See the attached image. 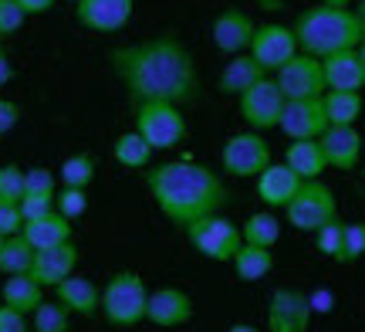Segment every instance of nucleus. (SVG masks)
<instances>
[{"mask_svg":"<svg viewBox=\"0 0 365 332\" xmlns=\"http://www.w3.org/2000/svg\"><path fill=\"white\" fill-rule=\"evenodd\" d=\"M108 65L129 92V102H170V106H193L200 99V71L190 48L173 34L122 44L108 51Z\"/></svg>","mask_w":365,"mask_h":332,"instance_id":"obj_1","label":"nucleus"},{"mask_svg":"<svg viewBox=\"0 0 365 332\" xmlns=\"http://www.w3.org/2000/svg\"><path fill=\"white\" fill-rule=\"evenodd\" d=\"M143 180L159 213L180 231L210 213H220L230 203V186L223 183V176L196 160H166L145 166Z\"/></svg>","mask_w":365,"mask_h":332,"instance_id":"obj_2","label":"nucleus"},{"mask_svg":"<svg viewBox=\"0 0 365 332\" xmlns=\"http://www.w3.org/2000/svg\"><path fill=\"white\" fill-rule=\"evenodd\" d=\"M294 44L301 54H312V58H328L335 51H349V48H362L365 41V17L362 11H335V7H322L314 4L308 11L298 14V21L291 27Z\"/></svg>","mask_w":365,"mask_h":332,"instance_id":"obj_3","label":"nucleus"},{"mask_svg":"<svg viewBox=\"0 0 365 332\" xmlns=\"http://www.w3.org/2000/svg\"><path fill=\"white\" fill-rule=\"evenodd\" d=\"M145 298H149V285L143 281V275L122 268L105 281V288H98V316H105V322L115 329H132L145 319Z\"/></svg>","mask_w":365,"mask_h":332,"instance_id":"obj_4","label":"nucleus"},{"mask_svg":"<svg viewBox=\"0 0 365 332\" xmlns=\"http://www.w3.org/2000/svg\"><path fill=\"white\" fill-rule=\"evenodd\" d=\"M132 112H135V126L132 129L143 136V143L153 153L176 149L186 139V133H190L180 106H170V102H139V106H132Z\"/></svg>","mask_w":365,"mask_h":332,"instance_id":"obj_5","label":"nucleus"},{"mask_svg":"<svg viewBox=\"0 0 365 332\" xmlns=\"http://www.w3.org/2000/svg\"><path fill=\"white\" fill-rule=\"evenodd\" d=\"M284 217L294 231L314 234L322 224L339 217V200L331 193V186H325L322 180H308L298 186V193L284 203Z\"/></svg>","mask_w":365,"mask_h":332,"instance_id":"obj_6","label":"nucleus"},{"mask_svg":"<svg viewBox=\"0 0 365 332\" xmlns=\"http://www.w3.org/2000/svg\"><path fill=\"white\" fill-rule=\"evenodd\" d=\"M186 238L193 244L196 251L210 258V261H217V265H230V258L237 254L240 248V231L230 217H223V213H210L203 221H196V224L186 227Z\"/></svg>","mask_w":365,"mask_h":332,"instance_id":"obj_7","label":"nucleus"},{"mask_svg":"<svg viewBox=\"0 0 365 332\" xmlns=\"http://www.w3.org/2000/svg\"><path fill=\"white\" fill-rule=\"evenodd\" d=\"M267 163H271V146L261 133H234L220 149V166L234 180L257 176V173H264Z\"/></svg>","mask_w":365,"mask_h":332,"instance_id":"obj_8","label":"nucleus"},{"mask_svg":"<svg viewBox=\"0 0 365 332\" xmlns=\"http://www.w3.org/2000/svg\"><path fill=\"white\" fill-rule=\"evenodd\" d=\"M274 85L284 95V102H298V99H322L325 92V79H322V61L312 54H294L291 61L274 71Z\"/></svg>","mask_w":365,"mask_h":332,"instance_id":"obj_9","label":"nucleus"},{"mask_svg":"<svg viewBox=\"0 0 365 332\" xmlns=\"http://www.w3.org/2000/svg\"><path fill=\"white\" fill-rule=\"evenodd\" d=\"M247 54L264 68V75L271 79L284 61H291L298 54V44H294V34H291L287 24H257L254 27V38L247 44Z\"/></svg>","mask_w":365,"mask_h":332,"instance_id":"obj_10","label":"nucleus"},{"mask_svg":"<svg viewBox=\"0 0 365 332\" xmlns=\"http://www.w3.org/2000/svg\"><path fill=\"white\" fill-rule=\"evenodd\" d=\"M281 109H284V95L277 92L274 79H261L254 89H247L240 95V119L247 122V133L277 129Z\"/></svg>","mask_w":365,"mask_h":332,"instance_id":"obj_11","label":"nucleus"},{"mask_svg":"<svg viewBox=\"0 0 365 332\" xmlns=\"http://www.w3.org/2000/svg\"><path fill=\"white\" fill-rule=\"evenodd\" d=\"M196 316L193 295H186L176 285H163V288H149L145 298V322H153L159 329H180Z\"/></svg>","mask_w":365,"mask_h":332,"instance_id":"obj_12","label":"nucleus"},{"mask_svg":"<svg viewBox=\"0 0 365 332\" xmlns=\"http://www.w3.org/2000/svg\"><path fill=\"white\" fill-rule=\"evenodd\" d=\"M312 306L301 288H274L267 298V332H308Z\"/></svg>","mask_w":365,"mask_h":332,"instance_id":"obj_13","label":"nucleus"},{"mask_svg":"<svg viewBox=\"0 0 365 332\" xmlns=\"http://www.w3.org/2000/svg\"><path fill=\"white\" fill-rule=\"evenodd\" d=\"M254 17L247 11H240V7H227L213 17V24H210V41H213V48L227 58H234V54H244L247 51L250 38H254Z\"/></svg>","mask_w":365,"mask_h":332,"instance_id":"obj_14","label":"nucleus"},{"mask_svg":"<svg viewBox=\"0 0 365 332\" xmlns=\"http://www.w3.org/2000/svg\"><path fill=\"white\" fill-rule=\"evenodd\" d=\"M277 129H281L291 143H301V139H318V136L328 129L322 99H298V102H284L281 119H277Z\"/></svg>","mask_w":365,"mask_h":332,"instance_id":"obj_15","label":"nucleus"},{"mask_svg":"<svg viewBox=\"0 0 365 332\" xmlns=\"http://www.w3.org/2000/svg\"><path fill=\"white\" fill-rule=\"evenodd\" d=\"M322 79L325 92H362L365 89V51L349 48L322 58Z\"/></svg>","mask_w":365,"mask_h":332,"instance_id":"obj_16","label":"nucleus"},{"mask_svg":"<svg viewBox=\"0 0 365 332\" xmlns=\"http://www.w3.org/2000/svg\"><path fill=\"white\" fill-rule=\"evenodd\" d=\"M135 0H78L75 17L81 27H88L95 34H115L132 21Z\"/></svg>","mask_w":365,"mask_h":332,"instance_id":"obj_17","label":"nucleus"},{"mask_svg":"<svg viewBox=\"0 0 365 332\" xmlns=\"http://www.w3.org/2000/svg\"><path fill=\"white\" fill-rule=\"evenodd\" d=\"M78 258H81V251L75 241L58 244V248H48V251H34V261H31V271H27V275L48 292L54 285H61L68 275H75Z\"/></svg>","mask_w":365,"mask_h":332,"instance_id":"obj_18","label":"nucleus"},{"mask_svg":"<svg viewBox=\"0 0 365 332\" xmlns=\"http://www.w3.org/2000/svg\"><path fill=\"white\" fill-rule=\"evenodd\" d=\"M318 146L325 156V166L349 173L362 160V133L355 126H328L325 133L318 136Z\"/></svg>","mask_w":365,"mask_h":332,"instance_id":"obj_19","label":"nucleus"},{"mask_svg":"<svg viewBox=\"0 0 365 332\" xmlns=\"http://www.w3.org/2000/svg\"><path fill=\"white\" fill-rule=\"evenodd\" d=\"M54 302L65 308L68 316H78V319H95L98 316V285L85 275H68L61 285H54Z\"/></svg>","mask_w":365,"mask_h":332,"instance_id":"obj_20","label":"nucleus"},{"mask_svg":"<svg viewBox=\"0 0 365 332\" xmlns=\"http://www.w3.org/2000/svg\"><path fill=\"white\" fill-rule=\"evenodd\" d=\"M254 180H257V200L264 203V211H274V207L284 211V203L298 193L301 186V180L287 170L284 163H267L264 173H257Z\"/></svg>","mask_w":365,"mask_h":332,"instance_id":"obj_21","label":"nucleus"},{"mask_svg":"<svg viewBox=\"0 0 365 332\" xmlns=\"http://www.w3.org/2000/svg\"><path fill=\"white\" fill-rule=\"evenodd\" d=\"M21 238H24L34 251H48V248H58V244L75 241V227H71V221H65L61 213H48V217H38V221H24Z\"/></svg>","mask_w":365,"mask_h":332,"instance_id":"obj_22","label":"nucleus"},{"mask_svg":"<svg viewBox=\"0 0 365 332\" xmlns=\"http://www.w3.org/2000/svg\"><path fill=\"white\" fill-rule=\"evenodd\" d=\"M261 79H267V75H264V68L257 65L247 51H244V54L227 58L220 79H217V89H220V95H237V99H240V95L247 92V89H254Z\"/></svg>","mask_w":365,"mask_h":332,"instance_id":"obj_23","label":"nucleus"},{"mask_svg":"<svg viewBox=\"0 0 365 332\" xmlns=\"http://www.w3.org/2000/svg\"><path fill=\"white\" fill-rule=\"evenodd\" d=\"M284 166L294 173V176H298L301 183H308V180H322V173L328 170V166H325V156H322V146H318V139L287 143V149H284Z\"/></svg>","mask_w":365,"mask_h":332,"instance_id":"obj_24","label":"nucleus"},{"mask_svg":"<svg viewBox=\"0 0 365 332\" xmlns=\"http://www.w3.org/2000/svg\"><path fill=\"white\" fill-rule=\"evenodd\" d=\"M41 302H44V288H41L31 275H11V278L4 281V288H0V306L21 312L24 319L41 306Z\"/></svg>","mask_w":365,"mask_h":332,"instance_id":"obj_25","label":"nucleus"},{"mask_svg":"<svg viewBox=\"0 0 365 332\" xmlns=\"http://www.w3.org/2000/svg\"><path fill=\"white\" fill-rule=\"evenodd\" d=\"M230 268L240 281H261L274 271V251L271 248H250V244H240L237 254L230 258Z\"/></svg>","mask_w":365,"mask_h":332,"instance_id":"obj_26","label":"nucleus"},{"mask_svg":"<svg viewBox=\"0 0 365 332\" xmlns=\"http://www.w3.org/2000/svg\"><path fill=\"white\" fill-rule=\"evenodd\" d=\"M237 231H240V244H250V248H274L277 238H281V221H277L271 211H257V213H250Z\"/></svg>","mask_w":365,"mask_h":332,"instance_id":"obj_27","label":"nucleus"},{"mask_svg":"<svg viewBox=\"0 0 365 332\" xmlns=\"http://www.w3.org/2000/svg\"><path fill=\"white\" fill-rule=\"evenodd\" d=\"M328 126H355L362 116V92H322Z\"/></svg>","mask_w":365,"mask_h":332,"instance_id":"obj_28","label":"nucleus"},{"mask_svg":"<svg viewBox=\"0 0 365 332\" xmlns=\"http://www.w3.org/2000/svg\"><path fill=\"white\" fill-rule=\"evenodd\" d=\"M112 160L125 170H145L153 166V149L143 143V136L129 129V133H118L115 143H112Z\"/></svg>","mask_w":365,"mask_h":332,"instance_id":"obj_29","label":"nucleus"},{"mask_svg":"<svg viewBox=\"0 0 365 332\" xmlns=\"http://www.w3.org/2000/svg\"><path fill=\"white\" fill-rule=\"evenodd\" d=\"M95 170H98V160L95 153H75L68 156L61 166H58V183L68 186V190H88V183L95 180Z\"/></svg>","mask_w":365,"mask_h":332,"instance_id":"obj_30","label":"nucleus"},{"mask_svg":"<svg viewBox=\"0 0 365 332\" xmlns=\"http://www.w3.org/2000/svg\"><path fill=\"white\" fill-rule=\"evenodd\" d=\"M31 261H34V248L27 244L21 234L0 241V271L11 278V275H27L31 271Z\"/></svg>","mask_w":365,"mask_h":332,"instance_id":"obj_31","label":"nucleus"},{"mask_svg":"<svg viewBox=\"0 0 365 332\" xmlns=\"http://www.w3.org/2000/svg\"><path fill=\"white\" fill-rule=\"evenodd\" d=\"M31 319H34V332H68V326H71V316L58 302H51V298H44L31 312Z\"/></svg>","mask_w":365,"mask_h":332,"instance_id":"obj_32","label":"nucleus"},{"mask_svg":"<svg viewBox=\"0 0 365 332\" xmlns=\"http://www.w3.org/2000/svg\"><path fill=\"white\" fill-rule=\"evenodd\" d=\"M365 254V224L352 221V224L341 227V248H339V265H359Z\"/></svg>","mask_w":365,"mask_h":332,"instance_id":"obj_33","label":"nucleus"},{"mask_svg":"<svg viewBox=\"0 0 365 332\" xmlns=\"http://www.w3.org/2000/svg\"><path fill=\"white\" fill-rule=\"evenodd\" d=\"M21 200H24V166L4 163V166H0V203L17 207Z\"/></svg>","mask_w":365,"mask_h":332,"instance_id":"obj_34","label":"nucleus"},{"mask_svg":"<svg viewBox=\"0 0 365 332\" xmlns=\"http://www.w3.org/2000/svg\"><path fill=\"white\" fill-rule=\"evenodd\" d=\"M341 227H345V221H328V224H322L318 231H314V248H318V254H325V258H339V248H341Z\"/></svg>","mask_w":365,"mask_h":332,"instance_id":"obj_35","label":"nucleus"},{"mask_svg":"<svg viewBox=\"0 0 365 332\" xmlns=\"http://www.w3.org/2000/svg\"><path fill=\"white\" fill-rule=\"evenodd\" d=\"M88 211V193L85 190H61V193H54V213H61L65 221H75L81 213Z\"/></svg>","mask_w":365,"mask_h":332,"instance_id":"obj_36","label":"nucleus"},{"mask_svg":"<svg viewBox=\"0 0 365 332\" xmlns=\"http://www.w3.org/2000/svg\"><path fill=\"white\" fill-rule=\"evenodd\" d=\"M24 193H58V176L48 166L24 170Z\"/></svg>","mask_w":365,"mask_h":332,"instance_id":"obj_37","label":"nucleus"},{"mask_svg":"<svg viewBox=\"0 0 365 332\" xmlns=\"http://www.w3.org/2000/svg\"><path fill=\"white\" fill-rule=\"evenodd\" d=\"M17 207H21V217H24V221L48 217V213H54V193H24V200H21Z\"/></svg>","mask_w":365,"mask_h":332,"instance_id":"obj_38","label":"nucleus"},{"mask_svg":"<svg viewBox=\"0 0 365 332\" xmlns=\"http://www.w3.org/2000/svg\"><path fill=\"white\" fill-rule=\"evenodd\" d=\"M24 11L14 4V0H0V38H11L24 27Z\"/></svg>","mask_w":365,"mask_h":332,"instance_id":"obj_39","label":"nucleus"},{"mask_svg":"<svg viewBox=\"0 0 365 332\" xmlns=\"http://www.w3.org/2000/svg\"><path fill=\"white\" fill-rule=\"evenodd\" d=\"M21 227H24L21 207H11V203H0V238H14V234H21Z\"/></svg>","mask_w":365,"mask_h":332,"instance_id":"obj_40","label":"nucleus"},{"mask_svg":"<svg viewBox=\"0 0 365 332\" xmlns=\"http://www.w3.org/2000/svg\"><path fill=\"white\" fill-rule=\"evenodd\" d=\"M17 122H21V109H17V102L0 99V136H7L11 129H17Z\"/></svg>","mask_w":365,"mask_h":332,"instance_id":"obj_41","label":"nucleus"},{"mask_svg":"<svg viewBox=\"0 0 365 332\" xmlns=\"http://www.w3.org/2000/svg\"><path fill=\"white\" fill-rule=\"evenodd\" d=\"M0 332H31V329H27V319L21 312L0 306Z\"/></svg>","mask_w":365,"mask_h":332,"instance_id":"obj_42","label":"nucleus"},{"mask_svg":"<svg viewBox=\"0 0 365 332\" xmlns=\"http://www.w3.org/2000/svg\"><path fill=\"white\" fill-rule=\"evenodd\" d=\"M14 4L24 11V17H31V14H48L58 0H14Z\"/></svg>","mask_w":365,"mask_h":332,"instance_id":"obj_43","label":"nucleus"},{"mask_svg":"<svg viewBox=\"0 0 365 332\" xmlns=\"http://www.w3.org/2000/svg\"><path fill=\"white\" fill-rule=\"evenodd\" d=\"M11 79H14V65H11V54L0 48V89L4 85H11Z\"/></svg>","mask_w":365,"mask_h":332,"instance_id":"obj_44","label":"nucleus"},{"mask_svg":"<svg viewBox=\"0 0 365 332\" xmlns=\"http://www.w3.org/2000/svg\"><path fill=\"white\" fill-rule=\"evenodd\" d=\"M322 7H335V11H345V7H352V0H318Z\"/></svg>","mask_w":365,"mask_h":332,"instance_id":"obj_45","label":"nucleus"},{"mask_svg":"<svg viewBox=\"0 0 365 332\" xmlns=\"http://www.w3.org/2000/svg\"><path fill=\"white\" fill-rule=\"evenodd\" d=\"M227 332H261V329H257V326H250V322H234Z\"/></svg>","mask_w":365,"mask_h":332,"instance_id":"obj_46","label":"nucleus"},{"mask_svg":"<svg viewBox=\"0 0 365 332\" xmlns=\"http://www.w3.org/2000/svg\"><path fill=\"white\" fill-rule=\"evenodd\" d=\"M250 4H261V7H267V11H281L284 0H250Z\"/></svg>","mask_w":365,"mask_h":332,"instance_id":"obj_47","label":"nucleus"},{"mask_svg":"<svg viewBox=\"0 0 365 332\" xmlns=\"http://www.w3.org/2000/svg\"><path fill=\"white\" fill-rule=\"evenodd\" d=\"M68 4H78V0H68Z\"/></svg>","mask_w":365,"mask_h":332,"instance_id":"obj_48","label":"nucleus"},{"mask_svg":"<svg viewBox=\"0 0 365 332\" xmlns=\"http://www.w3.org/2000/svg\"><path fill=\"white\" fill-rule=\"evenodd\" d=\"M0 241H4V238H0Z\"/></svg>","mask_w":365,"mask_h":332,"instance_id":"obj_49","label":"nucleus"}]
</instances>
